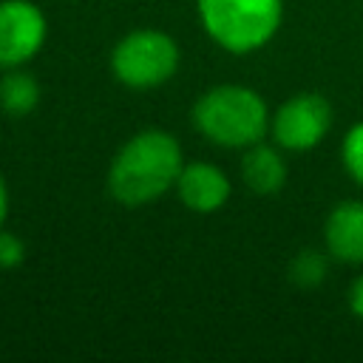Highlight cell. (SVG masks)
Instances as JSON below:
<instances>
[{"label":"cell","instance_id":"cell-7","mask_svg":"<svg viewBox=\"0 0 363 363\" xmlns=\"http://www.w3.org/2000/svg\"><path fill=\"white\" fill-rule=\"evenodd\" d=\"M176 190L184 207L193 213H216L230 199V179L210 162H190L182 164L176 179Z\"/></svg>","mask_w":363,"mask_h":363},{"label":"cell","instance_id":"cell-1","mask_svg":"<svg viewBox=\"0 0 363 363\" xmlns=\"http://www.w3.org/2000/svg\"><path fill=\"white\" fill-rule=\"evenodd\" d=\"M182 164V147L167 130H139L113 156L108 190L125 207L150 204L176 184Z\"/></svg>","mask_w":363,"mask_h":363},{"label":"cell","instance_id":"cell-8","mask_svg":"<svg viewBox=\"0 0 363 363\" xmlns=\"http://www.w3.org/2000/svg\"><path fill=\"white\" fill-rule=\"evenodd\" d=\"M323 241L332 258L363 264V201H340L326 218Z\"/></svg>","mask_w":363,"mask_h":363},{"label":"cell","instance_id":"cell-11","mask_svg":"<svg viewBox=\"0 0 363 363\" xmlns=\"http://www.w3.org/2000/svg\"><path fill=\"white\" fill-rule=\"evenodd\" d=\"M326 272H329L326 255L318 252V250H301V252L292 258V264H289V278H292V284L301 286V289H315V286H320L323 278H326Z\"/></svg>","mask_w":363,"mask_h":363},{"label":"cell","instance_id":"cell-3","mask_svg":"<svg viewBox=\"0 0 363 363\" xmlns=\"http://www.w3.org/2000/svg\"><path fill=\"white\" fill-rule=\"evenodd\" d=\"M204 31L230 54L264 48L281 26L284 0H196Z\"/></svg>","mask_w":363,"mask_h":363},{"label":"cell","instance_id":"cell-6","mask_svg":"<svg viewBox=\"0 0 363 363\" xmlns=\"http://www.w3.org/2000/svg\"><path fill=\"white\" fill-rule=\"evenodd\" d=\"M45 17L31 0H0V68L28 62L45 43Z\"/></svg>","mask_w":363,"mask_h":363},{"label":"cell","instance_id":"cell-2","mask_svg":"<svg viewBox=\"0 0 363 363\" xmlns=\"http://www.w3.org/2000/svg\"><path fill=\"white\" fill-rule=\"evenodd\" d=\"M193 122L201 136L221 147H250L267 133L269 111L247 85H216L199 96Z\"/></svg>","mask_w":363,"mask_h":363},{"label":"cell","instance_id":"cell-9","mask_svg":"<svg viewBox=\"0 0 363 363\" xmlns=\"http://www.w3.org/2000/svg\"><path fill=\"white\" fill-rule=\"evenodd\" d=\"M241 176L252 193L269 196L278 193L286 182V162L278 153V147H269L264 142H255L247 147L241 159Z\"/></svg>","mask_w":363,"mask_h":363},{"label":"cell","instance_id":"cell-10","mask_svg":"<svg viewBox=\"0 0 363 363\" xmlns=\"http://www.w3.org/2000/svg\"><path fill=\"white\" fill-rule=\"evenodd\" d=\"M40 102V82L28 71L9 68L0 79V108L9 116H26Z\"/></svg>","mask_w":363,"mask_h":363},{"label":"cell","instance_id":"cell-5","mask_svg":"<svg viewBox=\"0 0 363 363\" xmlns=\"http://www.w3.org/2000/svg\"><path fill=\"white\" fill-rule=\"evenodd\" d=\"M329 128H332V105L326 96L312 91L295 94L269 116L272 139L284 150H309L318 142H323Z\"/></svg>","mask_w":363,"mask_h":363},{"label":"cell","instance_id":"cell-13","mask_svg":"<svg viewBox=\"0 0 363 363\" xmlns=\"http://www.w3.org/2000/svg\"><path fill=\"white\" fill-rule=\"evenodd\" d=\"M23 258H26V244L14 233L0 227V267L3 269H14V267L23 264Z\"/></svg>","mask_w":363,"mask_h":363},{"label":"cell","instance_id":"cell-15","mask_svg":"<svg viewBox=\"0 0 363 363\" xmlns=\"http://www.w3.org/2000/svg\"><path fill=\"white\" fill-rule=\"evenodd\" d=\"M6 216H9V190H6V182L0 176V227H3Z\"/></svg>","mask_w":363,"mask_h":363},{"label":"cell","instance_id":"cell-14","mask_svg":"<svg viewBox=\"0 0 363 363\" xmlns=\"http://www.w3.org/2000/svg\"><path fill=\"white\" fill-rule=\"evenodd\" d=\"M349 306L363 320V275H357L354 284H352V289H349Z\"/></svg>","mask_w":363,"mask_h":363},{"label":"cell","instance_id":"cell-4","mask_svg":"<svg viewBox=\"0 0 363 363\" xmlns=\"http://www.w3.org/2000/svg\"><path fill=\"white\" fill-rule=\"evenodd\" d=\"M179 68V45L170 34L156 28H139L125 34L111 54L113 77L136 91L164 85Z\"/></svg>","mask_w":363,"mask_h":363},{"label":"cell","instance_id":"cell-12","mask_svg":"<svg viewBox=\"0 0 363 363\" xmlns=\"http://www.w3.org/2000/svg\"><path fill=\"white\" fill-rule=\"evenodd\" d=\"M340 156H343L346 173L363 187V122H357V125L343 136Z\"/></svg>","mask_w":363,"mask_h":363}]
</instances>
